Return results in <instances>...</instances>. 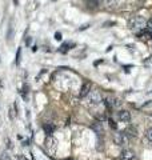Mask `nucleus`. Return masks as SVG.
Returning <instances> with one entry per match:
<instances>
[{
  "label": "nucleus",
  "instance_id": "11",
  "mask_svg": "<svg viewBox=\"0 0 152 160\" xmlns=\"http://www.w3.org/2000/svg\"><path fill=\"white\" fill-rule=\"evenodd\" d=\"M0 160H11V156L8 155V152H3L2 156H0Z\"/></svg>",
  "mask_w": 152,
  "mask_h": 160
},
{
  "label": "nucleus",
  "instance_id": "4",
  "mask_svg": "<svg viewBox=\"0 0 152 160\" xmlns=\"http://www.w3.org/2000/svg\"><path fill=\"white\" fill-rule=\"evenodd\" d=\"M88 100H89V104H92V106H98V104L101 103V95L99 91H91L88 93Z\"/></svg>",
  "mask_w": 152,
  "mask_h": 160
},
{
  "label": "nucleus",
  "instance_id": "1",
  "mask_svg": "<svg viewBox=\"0 0 152 160\" xmlns=\"http://www.w3.org/2000/svg\"><path fill=\"white\" fill-rule=\"evenodd\" d=\"M145 19L141 16V15H135V16H132L129 19V23H128V27L131 31L134 32H140L143 31V29L145 28Z\"/></svg>",
  "mask_w": 152,
  "mask_h": 160
},
{
  "label": "nucleus",
  "instance_id": "15",
  "mask_svg": "<svg viewBox=\"0 0 152 160\" xmlns=\"http://www.w3.org/2000/svg\"><path fill=\"white\" fill-rule=\"evenodd\" d=\"M147 138H148V140L152 143V127L148 129V131H147Z\"/></svg>",
  "mask_w": 152,
  "mask_h": 160
},
{
  "label": "nucleus",
  "instance_id": "7",
  "mask_svg": "<svg viewBox=\"0 0 152 160\" xmlns=\"http://www.w3.org/2000/svg\"><path fill=\"white\" fill-rule=\"evenodd\" d=\"M120 159L121 160H135L136 156L132 151H129V149H124L123 152L120 153Z\"/></svg>",
  "mask_w": 152,
  "mask_h": 160
},
{
  "label": "nucleus",
  "instance_id": "16",
  "mask_svg": "<svg viewBox=\"0 0 152 160\" xmlns=\"http://www.w3.org/2000/svg\"><path fill=\"white\" fill-rule=\"evenodd\" d=\"M55 39H56V40H62V33L56 32V33H55Z\"/></svg>",
  "mask_w": 152,
  "mask_h": 160
},
{
  "label": "nucleus",
  "instance_id": "14",
  "mask_svg": "<svg viewBox=\"0 0 152 160\" xmlns=\"http://www.w3.org/2000/svg\"><path fill=\"white\" fill-rule=\"evenodd\" d=\"M44 129H45V133H47V135H51V133H52V131H53V128L48 127V126H44Z\"/></svg>",
  "mask_w": 152,
  "mask_h": 160
},
{
  "label": "nucleus",
  "instance_id": "13",
  "mask_svg": "<svg viewBox=\"0 0 152 160\" xmlns=\"http://www.w3.org/2000/svg\"><path fill=\"white\" fill-rule=\"evenodd\" d=\"M147 29L152 32V16L148 19V22H147Z\"/></svg>",
  "mask_w": 152,
  "mask_h": 160
},
{
  "label": "nucleus",
  "instance_id": "9",
  "mask_svg": "<svg viewBox=\"0 0 152 160\" xmlns=\"http://www.w3.org/2000/svg\"><path fill=\"white\" fill-rule=\"evenodd\" d=\"M99 0H85V4H87L88 7L91 8H96V7H99Z\"/></svg>",
  "mask_w": 152,
  "mask_h": 160
},
{
  "label": "nucleus",
  "instance_id": "17",
  "mask_svg": "<svg viewBox=\"0 0 152 160\" xmlns=\"http://www.w3.org/2000/svg\"><path fill=\"white\" fill-rule=\"evenodd\" d=\"M20 52H22V51L19 49V51H18V55H16V63H18V64L20 63Z\"/></svg>",
  "mask_w": 152,
  "mask_h": 160
},
{
  "label": "nucleus",
  "instance_id": "6",
  "mask_svg": "<svg viewBox=\"0 0 152 160\" xmlns=\"http://www.w3.org/2000/svg\"><path fill=\"white\" fill-rule=\"evenodd\" d=\"M118 118H119V120L120 122H123V123H129L131 122V113L128 112V111H120V112H118Z\"/></svg>",
  "mask_w": 152,
  "mask_h": 160
},
{
  "label": "nucleus",
  "instance_id": "3",
  "mask_svg": "<svg viewBox=\"0 0 152 160\" xmlns=\"http://www.w3.org/2000/svg\"><path fill=\"white\" fill-rule=\"evenodd\" d=\"M114 140H115V143L118 144V146H120V147H124V146L128 144V138H127V133H124V132L115 133L114 135Z\"/></svg>",
  "mask_w": 152,
  "mask_h": 160
},
{
  "label": "nucleus",
  "instance_id": "8",
  "mask_svg": "<svg viewBox=\"0 0 152 160\" xmlns=\"http://www.w3.org/2000/svg\"><path fill=\"white\" fill-rule=\"evenodd\" d=\"M92 128H94V131L96 132V133H98V136L100 138L101 136V135H103L104 133V131H103V127H101L100 126V124L99 123H96V124H94V126H92Z\"/></svg>",
  "mask_w": 152,
  "mask_h": 160
},
{
  "label": "nucleus",
  "instance_id": "12",
  "mask_svg": "<svg viewBox=\"0 0 152 160\" xmlns=\"http://www.w3.org/2000/svg\"><path fill=\"white\" fill-rule=\"evenodd\" d=\"M12 32H13V28H12V24H11V26H9V29H8V33H7L8 40H11V39H12Z\"/></svg>",
  "mask_w": 152,
  "mask_h": 160
},
{
  "label": "nucleus",
  "instance_id": "18",
  "mask_svg": "<svg viewBox=\"0 0 152 160\" xmlns=\"http://www.w3.org/2000/svg\"><path fill=\"white\" fill-rule=\"evenodd\" d=\"M109 126L112 127V128H116V127H118V126H116V123L114 122V120H109Z\"/></svg>",
  "mask_w": 152,
  "mask_h": 160
},
{
  "label": "nucleus",
  "instance_id": "10",
  "mask_svg": "<svg viewBox=\"0 0 152 160\" xmlns=\"http://www.w3.org/2000/svg\"><path fill=\"white\" fill-rule=\"evenodd\" d=\"M125 133H127V135H129V136H136V128H132V127H131V128L127 129Z\"/></svg>",
  "mask_w": 152,
  "mask_h": 160
},
{
  "label": "nucleus",
  "instance_id": "5",
  "mask_svg": "<svg viewBox=\"0 0 152 160\" xmlns=\"http://www.w3.org/2000/svg\"><path fill=\"white\" fill-rule=\"evenodd\" d=\"M92 91V87H91V83H88V82H85L83 86H82V88H80V92H79V96L80 98H87L88 96V93Z\"/></svg>",
  "mask_w": 152,
  "mask_h": 160
},
{
  "label": "nucleus",
  "instance_id": "2",
  "mask_svg": "<svg viewBox=\"0 0 152 160\" xmlns=\"http://www.w3.org/2000/svg\"><path fill=\"white\" fill-rule=\"evenodd\" d=\"M44 144H45V148H47V151L51 155L56 153V151H58V140L55 139V138H52L51 135H48L47 139H45V142H44Z\"/></svg>",
  "mask_w": 152,
  "mask_h": 160
}]
</instances>
